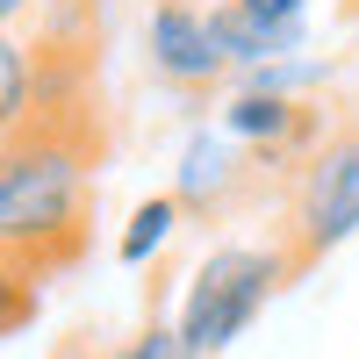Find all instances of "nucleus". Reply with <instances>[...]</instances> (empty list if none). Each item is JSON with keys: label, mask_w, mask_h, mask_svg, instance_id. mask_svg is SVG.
Returning <instances> with one entry per match:
<instances>
[{"label": "nucleus", "mask_w": 359, "mask_h": 359, "mask_svg": "<svg viewBox=\"0 0 359 359\" xmlns=\"http://www.w3.org/2000/svg\"><path fill=\"white\" fill-rule=\"evenodd\" d=\"M94 158L101 130L86 108H57L29 123L15 144H0V252L50 280L57 266L86 252L94 223Z\"/></svg>", "instance_id": "1"}, {"label": "nucleus", "mask_w": 359, "mask_h": 359, "mask_svg": "<svg viewBox=\"0 0 359 359\" xmlns=\"http://www.w3.org/2000/svg\"><path fill=\"white\" fill-rule=\"evenodd\" d=\"M302 273L287 245H216L194 273L187 294H180V338L194 345V359H216L223 345H237L259 323V309Z\"/></svg>", "instance_id": "2"}, {"label": "nucleus", "mask_w": 359, "mask_h": 359, "mask_svg": "<svg viewBox=\"0 0 359 359\" xmlns=\"http://www.w3.org/2000/svg\"><path fill=\"white\" fill-rule=\"evenodd\" d=\"M345 237H359V130H338L302 165L287 252H294V266H316V259H331Z\"/></svg>", "instance_id": "3"}, {"label": "nucleus", "mask_w": 359, "mask_h": 359, "mask_svg": "<svg viewBox=\"0 0 359 359\" xmlns=\"http://www.w3.org/2000/svg\"><path fill=\"white\" fill-rule=\"evenodd\" d=\"M65 79H79V43H36L0 29V144H15L57 108H86L79 94H65Z\"/></svg>", "instance_id": "4"}, {"label": "nucleus", "mask_w": 359, "mask_h": 359, "mask_svg": "<svg viewBox=\"0 0 359 359\" xmlns=\"http://www.w3.org/2000/svg\"><path fill=\"white\" fill-rule=\"evenodd\" d=\"M144 57L180 94H208V86L230 79V57L216 43V15L201 0H151V15H144Z\"/></svg>", "instance_id": "5"}, {"label": "nucleus", "mask_w": 359, "mask_h": 359, "mask_svg": "<svg viewBox=\"0 0 359 359\" xmlns=\"http://www.w3.org/2000/svg\"><path fill=\"white\" fill-rule=\"evenodd\" d=\"M216 130L237 137L259 158H302V165L331 144L316 101H280V94H252V86H230V94H223V123Z\"/></svg>", "instance_id": "6"}, {"label": "nucleus", "mask_w": 359, "mask_h": 359, "mask_svg": "<svg viewBox=\"0 0 359 359\" xmlns=\"http://www.w3.org/2000/svg\"><path fill=\"white\" fill-rule=\"evenodd\" d=\"M245 165H252V151L237 137H223V130H194L187 144H180V165H172V194H180V208H223L237 187H245Z\"/></svg>", "instance_id": "7"}, {"label": "nucleus", "mask_w": 359, "mask_h": 359, "mask_svg": "<svg viewBox=\"0 0 359 359\" xmlns=\"http://www.w3.org/2000/svg\"><path fill=\"white\" fill-rule=\"evenodd\" d=\"M208 15H216V43H223V57H230L237 79L259 72V65H280V57H302V50H309V22H259V15L216 8V0H208Z\"/></svg>", "instance_id": "8"}, {"label": "nucleus", "mask_w": 359, "mask_h": 359, "mask_svg": "<svg viewBox=\"0 0 359 359\" xmlns=\"http://www.w3.org/2000/svg\"><path fill=\"white\" fill-rule=\"evenodd\" d=\"M180 223H187L180 194H144V201L130 208L123 237H115V259H123V266H151V259L172 245V230H180Z\"/></svg>", "instance_id": "9"}, {"label": "nucleus", "mask_w": 359, "mask_h": 359, "mask_svg": "<svg viewBox=\"0 0 359 359\" xmlns=\"http://www.w3.org/2000/svg\"><path fill=\"white\" fill-rule=\"evenodd\" d=\"M36 302H43V280L29 273V266H15L8 252H0V338H15L29 316H36Z\"/></svg>", "instance_id": "10"}, {"label": "nucleus", "mask_w": 359, "mask_h": 359, "mask_svg": "<svg viewBox=\"0 0 359 359\" xmlns=\"http://www.w3.org/2000/svg\"><path fill=\"white\" fill-rule=\"evenodd\" d=\"M108 359H194V345L180 338V323H172V316H151L144 331H130Z\"/></svg>", "instance_id": "11"}, {"label": "nucleus", "mask_w": 359, "mask_h": 359, "mask_svg": "<svg viewBox=\"0 0 359 359\" xmlns=\"http://www.w3.org/2000/svg\"><path fill=\"white\" fill-rule=\"evenodd\" d=\"M50 15H57V0H0V29H8V36H36V43H50V36H43Z\"/></svg>", "instance_id": "12"}, {"label": "nucleus", "mask_w": 359, "mask_h": 359, "mask_svg": "<svg viewBox=\"0 0 359 359\" xmlns=\"http://www.w3.org/2000/svg\"><path fill=\"white\" fill-rule=\"evenodd\" d=\"M216 8L259 15V22H309V0H216Z\"/></svg>", "instance_id": "13"}, {"label": "nucleus", "mask_w": 359, "mask_h": 359, "mask_svg": "<svg viewBox=\"0 0 359 359\" xmlns=\"http://www.w3.org/2000/svg\"><path fill=\"white\" fill-rule=\"evenodd\" d=\"M50 359H79V352H50Z\"/></svg>", "instance_id": "14"}, {"label": "nucleus", "mask_w": 359, "mask_h": 359, "mask_svg": "<svg viewBox=\"0 0 359 359\" xmlns=\"http://www.w3.org/2000/svg\"><path fill=\"white\" fill-rule=\"evenodd\" d=\"M86 8H94V0H86Z\"/></svg>", "instance_id": "15"}]
</instances>
